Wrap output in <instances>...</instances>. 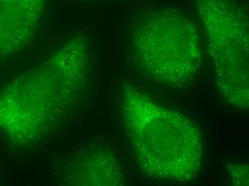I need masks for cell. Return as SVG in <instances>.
Segmentation results:
<instances>
[{"label": "cell", "instance_id": "6da1fadb", "mask_svg": "<svg viewBox=\"0 0 249 186\" xmlns=\"http://www.w3.org/2000/svg\"><path fill=\"white\" fill-rule=\"evenodd\" d=\"M123 114L142 171L156 180L194 181L203 167L200 130L189 118L158 105L125 83Z\"/></svg>", "mask_w": 249, "mask_h": 186}, {"label": "cell", "instance_id": "7a4b0ae2", "mask_svg": "<svg viewBox=\"0 0 249 186\" xmlns=\"http://www.w3.org/2000/svg\"><path fill=\"white\" fill-rule=\"evenodd\" d=\"M132 54L136 69L151 81L188 85L201 63L196 27L177 7H148L133 25Z\"/></svg>", "mask_w": 249, "mask_h": 186}, {"label": "cell", "instance_id": "3957f363", "mask_svg": "<svg viewBox=\"0 0 249 186\" xmlns=\"http://www.w3.org/2000/svg\"><path fill=\"white\" fill-rule=\"evenodd\" d=\"M86 76L60 54L48 64L36 68L19 80L15 96L4 114L8 131L25 141L38 140L66 111L72 93L83 87Z\"/></svg>", "mask_w": 249, "mask_h": 186}, {"label": "cell", "instance_id": "277c9868", "mask_svg": "<svg viewBox=\"0 0 249 186\" xmlns=\"http://www.w3.org/2000/svg\"><path fill=\"white\" fill-rule=\"evenodd\" d=\"M209 42L220 92L231 103L249 107V15L236 0H196Z\"/></svg>", "mask_w": 249, "mask_h": 186}, {"label": "cell", "instance_id": "5b68a950", "mask_svg": "<svg viewBox=\"0 0 249 186\" xmlns=\"http://www.w3.org/2000/svg\"><path fill=\"white\" fill-rule=\"evenodd\" d=\"M45 0H0V55L31 41L45 12Z\"/></svg>", "mask_w": 249, "mask_h": 186}, {"label": "cell", "instance_id": "8992f818", "mask_svg": "<svg viewBox=\"0 0 249 186\" xmlns=\"http://www.w3.org/2000/svg\"><path fill=\"white\" fill-rule=\"evenodd\" d=\"M81 185H122L123 177L119 165L113 154L106 148H95L87 151L86 160L80 162Z\"/></svg>", "mask_w": 249, "mask_h": 186}]
</instances>
